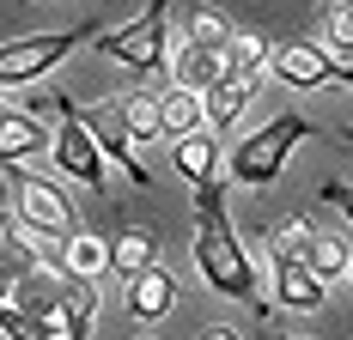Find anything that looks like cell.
I'll list each match as a JSON object with an SVG mask.
<instances>
[{
  "label": "cell",
  "mask_w": 353,
  "mask_h": 340,
  "mask_svg": "<svg viewBox=\"0 0 353 340\" xmlns=\"http://www.w3.org/2000/svg\"><path fill=\"white\" fill-rule=\"evenodd\" d=\"M195 273L208 279V292L244 304L256 322H268V298H262V279H256V262L238 243L232 219L225 213H195Z\"/></svg>",
  "instance_id": "cell-1"
},
{
  "label": "cell",
  "mask_w": 353,
  "mask_h": 340,
  "mask_svg": "<svg viewBox=\"0 0 353 340\" xmlns=\"http://www.w3.org/2000/svg\"><path fill=\"white\" fill-rule=\"evenodd\" d=\"M171 6H176V0H146L128 25L98 31V36H92L98 55L134 67L141 79H171V61H176V55H171Z\"/></svg>",
  "instance_id": "cell-2"
},
{
  "label": "cell",
  "mask_w": 353,
  "mask_h": 340,
  "mask_svg": "<svg viewBox=\"0 0 353 340\" xmlns=\"http://www.w3.org/2000/svg\"><path fill=\"white\" fill-rule=\"evenodd\" d=\"M311 134V116L305 109H281V116H268L256 134H244L232 146V158H225V176L238 182V189H268V182H281L286 158H292V146Z\"/></svg>",
  "instance_id": "cell-3"
},
{
  "label": "cell",
  "mask_w": 353,
  "mask_h": 340,
  "mask_svg": "<svg viewBox=\"0 0 353 340\" xmlns=\"http://www.w3.org/2000/svg\"><path fill=\"white\" fill-rule=\"evenodd\" d=\"M6 176H12V219H19V225H31L43 243H68L73 231H79V213H73L61 182L25 176L19 164H6Z\"/></svg>",
  "instance_id": "cell-4"
},
{
  "label": "cell",
  "mask_w": 353,
  "mask_h": 340,
  "mask_svg": "<svg viewBox=\"0 0 353 340\" xmlns=\"http://www.w3.org/2000/svg\"><path fill=\"white\" fill-rule=\"evenodd\" d=\"M171 170L189 182L195 213H225L232 176H225V164H219V134H213V128H195V134L171 140Z\"/></svg>",
  "instance_id": "cell-5"
},
{
  "label": "cell",
  "mask_w": 353,
  "mask_h": 340,
  "mask_svg": "<svg viewBox=\"0 0 353 340\" xmlns=\"http://www.w3.org/2000/svg\"><path fill=\"white\" fill-rule=\"evenodd\" d=\"M55 146H49V158H55V170L61 176H73V182H85V189H104L110 176V152L98 146V134L85 128V116H79V103L73 98H55Z\"/></svg>",
  "instance_id": "cell-6"
},
{
  "label": "cell",
  "mask_w": 353,
  "mask_h": 340,
  "mask_svg": "<svg viewBox=\"0 0 353 340\" xmlns=\"http://www.w3.org/2000/svg\"><path fill=\"white\" fill-rule=\"evenodd\" d=\"M79 43H92V31H37V36L0 43V92H6V85H37V79H49Z\"/></svg>",
  "instance_id": "cell-7"
},
{
  "label": "cell",
  "mask_w": 353,
  "mask_h": 340,
  "mask_svg": "<svg viewBox=\"0 0 353 340\" xmlns=\"http://www.w3.org/2000/svg\"><path fill=\"white\" fill-rule=\"evenodd\" d=\"M274 79H286L292 92H323V85H347V67H341V55L329 49V43H305V36H292L274 49Z\"/></svg>",
  "instance_id": "cell-8"
},
{
  "label": "cell",
  "mask_w": 353,
  "mask_h": 340,
  "mask_svg": "<svg viewBox=\"0 0 353 340\" xmlns=\"http://www.w3.org/2000/svg\"><path fill=\"white\" fill-rule=\"evenodd\" d=\"M268 268H274V304L292 310V316H317L329 304V279H323L305 255H268Z\"/></svg>",
  "instance_id": "cell-9"
},
{
  "label": "cell",
  "mask_w": 353,
  "mask_h": 340,
  "mask_svg": "<svg viewBox=\"0 0 353 340\" xmlns=\"http://www.w3.org/2000/svg\"><path fill=\"white\" fill-rule=\"evenodd\" d=\"M122 304H128V316L134 322H165L176 310V279L165 262H152V268L128 273V292H122Z\"/></svg>",
  "instance_id": "cell-10"
},
{
  "label": "cell",
  "mask_w": 353,
  "mask_h": 340,
  "mask_svg": "<svg viewBox=\"0 0 353 340\" xmlns=\"http://www.w3.org/2000/svg\"><path fill=\"white\" fill-rule=\"evenodd\" d=\"M55 316H61V334H68V340H85V334H92V316H98V279H92V273L61 268Z\"/></svg>",
  "instance_id": "cell-11"
},
{
  "label": "cell",
  "mask_w": 353,
  "mask_h": 340,
  "mask_svg": "<svg viewBox=\"0 0 353 340\" xmlns=\"http://www.w3.org/2000/svg\"><path fill=\"white\" fill-rule=\"evenodd\" d=\"M49 146H55V128H43L31 109H6V116H0V170L25 164V158L49 152Z\"/></svg>",
  "instance_id": "cell-12"
},
{
  "label": "cell",
  "mask_w": 353,
  "mask_h": 340,
  "mask_svg": "<svg viewBox=\"0 0 353 340\" xmlns=\"http://www.w3.org/2000/svg\"><path fill=\"white\" fill-rule=\"evenodd\" d=\"M219 73H232V49H225V43H195V36H183V43H176L171 79L195 85V92H208Z\"/></svg>",
  "instance_id": "cell-13"
},
{
  "label": "cell",
  "mask_w": 353,
  "mask_h": 340,
  "mask_svg": "<svg viewBox=\"0 0 353 340\" xmlns=\"http://www.w3.org/2000/svg\"><path fill=\"white\" fill-rule=\"evenodd\" d=\"M250 98H256V73H244V67L219 73L208 92H201V103H208V128H213V134H219V128H232V122L250 109Z\"/></svg>",
  "instance_id": "cell-14"
},
{
  "label": "cell",
  "mask_w": 353,
  "mask_h": 340,
  "mask_svg": "<svg viewBox=\"0 0 353 340\" xmlns=\"http://www.w3.org/2000/svg\"><path fill=\"white\" fill-rule=\"evenodd\" d=\"M116 116H122V128L134 134V146H152V140H165V92H128V98L110 103Z\"/></svg>",
  "instance_id": "cell-15"
},
{
  "label": "cell",
  "mask_w": 353,
  "mask_h": 340,
  "mask_svg": "<svg viewBox=\"0 0 353 340\" xmlns=\"http://www.w3.org/2000/svg\"><path fill=\"white\" fill-rule=\"evenodd\" d=\"M195 128H208V103H201V92L195 85H165V140H183L195 134Z\"/></svg>",
  "instance_id": "cell-16"
},
{
  "label": "cell",
  "mask_w": 353,
  "mask_h": 340,
  "mask_svg": "<svg viewBox=\"0 0 353 340\" xmlns=\"http://www.w3.org/2000/svg\"><path fill=\"white\" fill-rule=\"evenodd\" d=\"M159 262V231H146V225H128V231H116L110 237V273H141Z\"/></svg>",
  "instance_id": "cell-17"
},
{
  "label": "cell",
  "mask_w": 353,
  "mask_h": 340,
  "mask_svg": "<svg viewBox=\"0 0 353 340\" xmlns=\"http://www.w3.org/2000/svg\"><path fill=\"white\" fill-rule=\"evenodd\" d=\"M305 262L335 286V279H347V268H353V243L341 237V231H317L311 225V243H305Z\"/></svg>",
  "instance_id": "cell-18"
},
{
  "label": "cell",
  "mask_w": 353,
  "mask_h": 340,
  "mask_svg": "<svg viewBox=\"0 0 353 340\" xmlns=\"http://www.w3.org/2000/svg\"><path fill=\"white\" fill-rule=\"evenodd\" d=\"M55 262L73 273H110V237H98V231H73L68 243H55Z\"/></svg>",
  "instance_id": "cell-19"
},
{
  "label": "cell",
  "mask_w": 353,
  "mask_h": 340,
  "mask_svg": "<svg viewBox=\"0 0 353 340\" xmlns=\"http://www.w3.org/2000/svg\"><path fill=\"white\" fill-rule=\"evenodd\" d=\"M232 31H238V25H232L213 0H189V25H183V36H195V43H225V49H232Z\"/></svg>",
  "instance_id": "cell-20"
},
{
  "label": "cell",
  "mask_w": 353,
  "mask_h": 340,
  "mask_svg": "<svg viewBox=\"0 0 353 340\" xmlns=\"http://www.w3.org/2000/svg\"><path fill=\"white\" fill-rule=\"evenodd\" d=\"M268 61H274V49H268V36H262V31H232V67L262 73Z\"/></svg>",
  "instance_id": "cell-21"
},
{
  "label": "cell",
  "mask_w": 353,
  "mask_h": 340,
  "mask_svg": "<svg viewBox=\"0 0 353 340\" xmlns=\"http://www.w3.org/2000/svg\"><path fill=\"white\" fill-rule=\"evenodd\" d=\"M329 49H335L341 61L353 55V0H335V6H329Z\"/></svg>",
  "instance_id": "cell-22"
},
{
  "label": "cell",
  "mask_w": 353,
  "mask_h": 340,
  "mask_svg": "<svg viewBox=\"0 0 353 340\" xmlns=\"http://www.w3.org/2000/svg\"><path fill=\"white\" fill-rule=\"evenodd\" d=\"M323 201H329V206L353 225V182H323Z\"/></svg>",
  "instance_id": "cell-23"
},
{
  "label": "cell",
  "mask_w": 353,
  "mask_h": 340,
  "mask_svg": "<svg viewBox=\"0 0 353 340\" xmlns=\"http://www.w3.org/2000/svg\"><path fill=\"white\" fill-rule=\"evenodd\" d=\"M12 292H19V262H12V255L0 249V304H6Z\"/></svg>",
  "instance_id": "cell-24"
},
{
  "label": "cell",
  "mask_w": 353,
  "mask_h": 340,
  "mask_svg": "<svg viewBox=\"0 0 353 340\" xmlns=\"http://www.w3.org/2000/svg\"><path fill=\"white\" fill-rule=\"evenodd\" d=\"M6 225H12V219H6V206H0V237H6Z\"/></svg>",
  "instance_id": "cell-25"
},
{
  "label": "cell",
  "mask_w": 353,
  "mask_h": 340,
  "mask_svg": "<svg viewBox=\"0 0 353 340\" xmlns=\"http://www.w3.org/2000/svg\"><path fill=\"white\" fill-rule=\"evenodd\" d=\"M347 92H353V67H347Z\"/></svg>",
  "instance_id": "cell-26"
},
{
  "label": "cell",
  "mask_w": 353,
  "mask_h": 340,
  "mask_svg": "<svg viewBox=\"0 0 353 340\" xmlns=\"http://www.w3.org/2000/svg\"><path fill=\"white\" fill-rule=\"evenodd\" d=\"M347 286H353V268H347Z\"/></svg>",
  "instance_id": "cell-27"
},
{
  "label": "cell",
  "mask_w": 353,
  "mask_h": 340,
  "mask_svg": "<svg viewBox=\"0 0 353 340\" xmlns=\"http://www.w3.org/2000/svg\"><path fill=\"white\" fill-rule=\"evenodd\" d=\"M347 152H353V134H347Z\"/></svg>",
  "instance_id": "cell-28"
},
{
  "label": "cell",
  "mask_w": 353,
  "mask_h": 340,
  "mask_svg": "<svg viewBox=\"0 0 353 340\" xmlns=\"http://www.w3.org/2000/svg\"><path fill=\"white\" fill-rule=\"evenodd\" d=\"M0 116H6V103H0Z\"/></svg>",
  "instance_id": "cell-29"
},
{
  "label": "cell",
  "mask_w": 353,
  "mask_h": 340,
  "mask_svg": "<svg viewBox=\"0 0 353 340\" xmlns=\"http://www.w3.org/2000/svg\"><path fill=\"white\" fill-rule=\"evenodd\" d=\"M329 6H335V0H329Z\"/></svg>",
  "instance_id": "cell-30"
}]
</instances>
